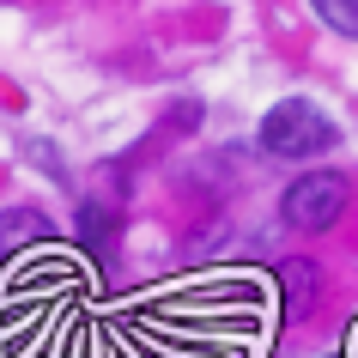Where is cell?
Returning <instances> with one entry per match:
<instances>
[{
	"mask_svg": "<svg viewBox=\"0 0 358 358\" xmlns=\"http://www.w3.org/2000/svg\"><path fill=\"white\" fill-rule=\"evenodd\" d=\"M328 146H334V122L303 97H285L262 115V152L273 158H322Z\"/></svg>",
	"mask_w": 358,
	"mask_h": 358,
	"instance_id": "cell-1",
	"label": "cell"
},
{
	"mask_svg": "<svg viewBox=\"0 0 358 358\" xmlns=\"http://www.w3.org/2000/svg\"><path fill=\"white\" fill-rule=\"evenodd\" d=\"M340 213H346V176L334 170H310L285 189V225L298 231H328Z\"/></svg>",
	"mask_w": 358,
	"mask_h": 358,
	"instance_id": "cell-2",
	"label": "cell"
},
{
	"mask_svg": "<svg viewBox=\"0 0 358 358\" xmlns=\"http://www.w3.org/2000/svg\"><path fill=\"white\" fill-rule=\"evenodd\" d=\"M280 298H285V316L303 322L310 310H316V267L298 262V255H285L280 262Z\"/></svg>",
	"mask_w": 358,
	"mask_h": 358,
	"instance_id": "cell-3",
	"label": "cell"
},
{
	"mask_svg": "<svg viewBox=\"0 0 358 358\" xmlns=\"http://www.w3.org/2000/svg\"><path fill=\"white\" fill-rule=\"evenodd\" d=\"M31 237H49L43 213H6V219H0V255H13V249L31 243Z\"/></svg>",
	"mask_w": 358,
	"mask_h": 358,
	"instance_id": "cell-4",
	"label": "cell"
},
{
	"mask_svg": "<svg viewBox=\"0 0 358 358\" xmlns=\"http://www.w3.org/2000/svg\"><path fill=\"white\" fill-rule=\"evenodd\" d=\"M310 13H316L328 31H340V37L358 43V0H310Z\"/></svg>",
	"mask_w": 358,
	"mask_h": 358,
	"instance_id": "cell-5",
	"label": "cell"
}]
</instances>
